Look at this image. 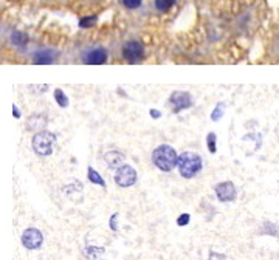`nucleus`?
<instances>
[{
  "mask_svg": "<svg viewBox=\"0 0 279 260\" xmlns=\"http://www.w3.org/2000/svg\"><path fill=\"white\" fill-rule=\"evenodd\" d=\"M13 40H14V43H17V45H24V43H27L28 37L24 34V32H16V34H13Z\"/></svg>",
  "mask_w": 279,
  "mask_h": 260,
  "instance_id": "nucleus-18",
  "label": "nucleus"
},
{
  "mask_svg": "<svg viewBox=\"0 0 279 260\" xmlns=\"http://www.w3.org/2000/svg\"><path fill=\"white\" fill-rule=\"evenodd\" d=\"M96 22V16H92V17H85V19H82L81 22H79V25L82 27V28H89V27H92L93 24Z\"/></svg>",
  "mask_w": 279,
  "mask_h": 260,
  "instance_id": "nucleus-20",
  "label": "nucleus"
},
{
  "mask_svg": "<svg viewBox=\"0 0 279 260\" xmlns=\"http://www.w3.org/2000/svg\"><path fill=\"white\" fill-rule=\"evenodd\" d=\"M123 56L127 62L135 64L138 61H141L144 56V48L140 42H129L123 47Z\"/></svg>",
  "mask_w": 279,
  "mask_h": 260,
  "instance_id": "nucleus-8",
  "label": "nucleus"
},
{
  "mask_svg": "<svg viewBox=\"0 0 279 260\" xmlns=\"http://www.w3.org/2000/svg\"><path fill=\"white\" fill-rule=\"evenodd\" d=\"M107 61V53L103 48H96L92 50L90 53H87L84 56V62L87 65H101Z\"/></svg>",
  "mask_w": 279,
  "mask_h": 260,
  "instance_id": "nucleus-9",
  "label": "nucleus"
},
{
  "mask_svg": "<svg viewBox=\"0 0 279 260\" xmlns=\"http://www.w3.org/2000/svg\"><path fill=\"white\" fill-rule=\"evenodd\" d=\"M35 64L36 65H47V64H51L55 61V54L51 51H39L35 54Z\"/></svg>",
  "mask_w": 279,
  "mask_h": 260,
  "instance_id": "nucleus-10",
  "label": "nucleus"
},
{
  "mask_svg": "<svg viewBox=\"0 0 279 260\" xmlns=\"http://www.w3.org/2000/svg\"><path fill=\"white\" fill-rule=\"evenodd\" d=\"M174 3H175V0H155V6L160 11H168Z\"/></svg>",
  "mask_w": 279,
  "mask_h": 260,
  "instance_id": "nucleus-15",
  "label": "nucleus"
},
{
  "mask_svg": "<svg viewBox=\"0 0 279 260\" xmlns=\"http://www.w3.org/2000/svg\"><path fill=\"white\" fill-rule=\"evenodd\" d=\"M55 139L56 136L50 133V132H45V130H42V132H37L33 138V149L37 155H42V157H47V155H51L53 154V147H55Z\"/></svg>",
  "mask_w": 279,
  "mask_h": 260,
  "instance_id": "nucleus-3",
  "label": "nucleus"
},
{
  "mask_svg": "<svg viewBox=\"0 0 279 260\" xmlns=\"http://www.w3.org/2000/svg\"><path fill=\"white\" fill-rule=\"evenodd\" d=\"M222 108H223V104H222V102L217 104L216 110H214L212 115H211V119H212V121H219V119L222 118Z\"/></svg>",
  "mask_w": 279,
  "mask_h": 260,
  "instance_id": "nucleus-21",
  "label": "nucleus"
},
{
  "mask_svg": "<svg viewBox=\"0 0 279 260\" xmlns=\"http://www.w3.org/2000/svg\"><path fill=\"white\" fill-rule=\"evenodd\" d=\"M137 170L129 166V164H121L115 172V183L120 188H131L137 183Z\"/></svg>",
  "mask_w": 279,
  "mask_h": 260,
  "instance_id": "nucleus-4",
  "label": "nucleus"
},
{
  "mask_svg": "<svg viewBox=\"0 0 279 260\" xmlns=\"http://www.w3.org/2000/svg\"><path fill=\"white\" fill-rule=\"evenodd\" d=\"M151 116H154V118H160V112H158V110H151Z\"/></svg>",
  "mask_w": 279,
  "mask_h": 260,
  "instance_id": "nucleus-26",
  "label": "nucleus"
},
{
  "mask_svg": "<svg viewBox=\"0 0 279 260\" xmlns=\"http://www.w3.org/2000/svg\"><path fill=\"white\" fill-rule=\"evenodd\" d=\"M152 162L163 172H171L178 162V157L177 152L171 147V146H158L154 152H152Z\"/></svg>",
  "mask_w": 279,
  "mask_h": 260,
  "instance_id": "nucleus-1",
  "label": "nucleus"
},
{
  "mask_svg": "<svg viewBox=\"0 0 279 260\" xmlns=\"http://www.w3.org/2000/svg\"><path fill=\"white\" fill-rule=\"evenodd\" d=\"M13 112H14V116H16V118L20 116V112H19V108H17L16 105H13Z\"/></svg>",
  "mask_w": 279,
  "mask_h": 260,
  "instance_id": "nucleus-25",
  "label": "nucleus"
},
{
  "mask_svg": "<svg viewBox=\"0 0 279 260\" xmlns=\"http://www.w3.org/2000/svg\"><path fill=\"white\" fill-rule=\"evenodd\" d=\"M208 260H227V256L220 254V253H216V251H211L209 256H208Z\"/></svg>",
  "mask_w": 279,
  "mask_h": 260,
  "instance_id": "nucleus-23",
  "label": "nucleus"
},
{
  "mask_svg": "<svg viewBox=\"0 0 279 260\" xmlns=\"http://www.w3.org/2000/svg\"><path fill=\"white\" fill-rule=\"evenodd\" d=\"M141 2H143V0H123V3H124L127 8H131V9L138 8L140 5H141Z\"/></svg>",
  "mask_w": 279,
  "mask_h": 260,
  "instance_id": "nucleus-22",
  "label": "nucleus"
},
{
  "mask_svg": "<svg viewBox=\"0 0 279 260\" xmlns=\"http://www.w3.org/2000/svg\"><path fill=\"white\" fill-rule=\"evenodd\" d=\"M87 175H89L90 183H93V184H98V186L105 188V181H104V178H103V177L100 175V173L96 172L93 167H89V170H87Z\"/></svg>",
  "mask_w": 279,
  "mask_h": 260,
  "instance_id": "nucleus-12",
  "label": "nucleus"
},
{
  "mask_svg": "<svg viewBox=\"0 0 279 260\" xmlns=\"http://www.w3.org/2000/svg\"><path fill=\"white\" fill-rule=\"evenodd\" d=\"M191 222V215L189 214H180L177 219V225L178 226H186Z\"/></svg>",
  "mask_w": 279,
  "mask_h": 260,
  "instance_id": "nucleus-19",
  "label": "nucleus"
},
{
  "mask_svg": "<svg viewBox=\"0 0 279 260\" xmlns=\"http://www.w3.org/2000/svg\"><path fill=\"white\" fill-rule=\"evenodd\" d=\"M214 192H216V197L222 203H231L238 197V189L231 183V181H222L214 186Z\"/></svg>",
  "mask_w": 279,
  "mask_h": 260,
  "instance_id": "nucleus-6",
  "label": "nucleus"
},
{
  "mask_svg": "<svg viewBox=\"0 0 279 260\" xmlns=\"http://www.w3.org/2000/svg\"><path fill=\"white\" fill-rule=\"evenodd\" d=\"M116 219H118V214H113V215L110 217V229H112V231H118Z\"/></svg>",
  "mask_w": 279,
  "mask_h": 260,
  "instance_id": "nucleus-24",
  "label": "nucleus"
},
{
  "mask_svg": "<svg viewBox=\"0 0 279 260\" xmlns=\"http://www.w3.org/2000/svg\"><path fill=\"white\" fill-rule=\"evenodd\" d=\"M207 143H208V149H209L211 154H216V150H217V147H216V135H214V133H208Z\"/></svg>",
  "mask_w": 279,
  "mask_h": 260,
  "instance_id": "nucleus-16",
  "label": "nucleus"
},
{
  "mask_svg": "<svg viewBox=\"0 0 279 260\" xmlns=\"http://www.w3.org/2000/svg\"><path fill=\"white\" fill-rule=\"evenodd\" d=\"M104 253V248H95V246H92V248H87L85 249V256H89V257H92V259H95L98 254H103Z\"/></svg>",
  "mask_w": 279,
  "mask_h": 260,
  "instance_id": "nucleus-17",
  "label": "nucleus"
},
{
  "mask_svg": "<svg viewBox=\"0 0 279 260\" xmlns=\"http://www.w3.org/2000/svg\"><path fill=\"white\" fill-rule=\"evenodd\" d=\"M105 161L107 164H109V167H120L121 161H123V155L120 154V152H107L105 154Z\"/></svg>",
  "mask_w": 279,
  "mask_h": 260,
  "instance_id": "nucleus-11",
  "label": "nucleus"
},
{
  "mask_svg": "<svg viewBox=\"0 0 279 260\" xmlns=\"http://www.w3.org/2000/svg\"><path fill=\"white\" fill-rule=\"evenodd\" d=\"M20 240H22L24 248L33 251V249H39L42 243H44V234H42L37 228H28V229L22 232Z\"/></svg>",
  "mask_w": 279,
  "mask_h": 260,
  "instance_id": "nucleus-5",
  "label": "nucleus"
},
{
  "mask_svg": "<svg viewBox=\"0 0 279 260\" xmlns=\"http://www.w3.org/2000/svg\"><path fill=\"white\" fill-rule=\"evenodd\" d=\"M261 232L270 234V235H273V237H279V226L275 225V223H270V222H265V223L262 225Z\"/></svg>",
  "mask_w": 279,
  "mask_h": 260,
  "instance_id": "nucleus-13",
  "label": "nucleus"
},
{
  "mask_svg": "<svg viewBox=\"0 0 279 260\" xmlns=\"http://www.w3.org/2000/svg\"><path fill=\"white\" fill-rule=\"evenodd\" d=\"M177 167H178L180 175L183 178H194L202 170L203 161L194 152H183V154L178 157Z\"/></svg>",
  "mask_w": 279,
  "mask_h": 260,
  "instance_id": "nucleus-2",
  "label": "nucleus"
},
{
  "mask_svg": "<svg viewBox=\"0 0 279 260\" xmlns=\"http://www.w3.org/2000/svg\"><path fill=\"white\" fill-rule=\"evenodd\" d=\"M55 98H56V101L61 107H67L69 105V98L66 96V93H64L61 89H56L55 90Z\"/></svg>",
  "mask_w": 279,
  "mask_h": 260,
  "instance_id": "nucleus-14",
  "label": "nucleus"
},
{
  "mask_svg": "<svg viewBox=\"0 0 279 260\" xmlns=\"http://www.w3.org/2000/svg\"><path fill=\"white\" fill-rule=\"evenodd\" d=\"M169 102H171V107H173V112L178 113L192 105V96L186 92H174L169 98Z\"/></svg>",
  "mask_w": 279,
  "mask_h": 260,
  "instance_id": "nucleus-7",
  "label": "nucleus"
}]
</instances>
